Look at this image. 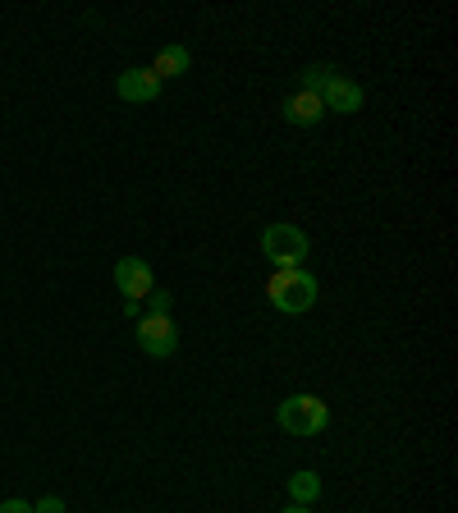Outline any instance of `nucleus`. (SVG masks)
Here are the masks:
<instances>
[{
  "instance_id": "obj_2",
  "label": "nucleus",
  "mask_w": 458,
  "mask_h": 513,
  "mask_svg": "<svg viewBox=\"0 0 458 513\" xmlns=\"http://www.w3.org/2000/svg\"><path fill=\"white\" fill-rule=\"evenodd\" d=\"M275 422H280L289 436L307 440V436H321L330 426V408L321 394H289V399L275 408Z\"/></svg>"
},
{
  "instance_id": "obj_9",
  "label": "nucleus",
  "mask_w": 458,
  "mask_h": 513,
  "mask_svg": "<svg viewBox=\"0 0 458 513\" xmlns=\"http://www.w3.org/2000/svg\"><path fill=\"white\" fill-rule=\"evenodd\" d=\"M147 69H152L161 83H165V78H184L188 69H193V55H188V46H161V51H156V60Z\"/></svg>"
},
{
  "instance_id": "obj_11",
  "label": "nucleus",
  "mask_w": 458,
  "mask_h": 513,
  "mask_svg": "<svg viewBox=\"0 0 458 513\" xmlns=\"http://www.w3.org/2000/svg\"><path fill=\"white\" fill-rule=\"evenodd\" d=\"M339 69L335 65H307L303 69V92H312V97H321V92H326V83L330 78H335Z\"/></svg>"
},
{
  "instance_id": "obj_15",
  "label": "nucleus",
  "mask_w": 458,
  "mask_h": 513,
  "mask_svg": "<svg viewBox=\"0 0 458 513\" xmlns=\"http://www.w3.org/2000/svg\"><path fill=\"white\" fill-rule=\"evenodd\" d=\"M284 513H312V509H307V504H289V509H284Z\"/></svg>"
},
{
  "instance_id": "obj_8",
  "label": "nucleus",
  "mask_w": 458,
  "mask_h": 513,
  "mask_svg": "<svg viewBox=\"0 0 458 513\" xmlns=\"http://www.w3.org/2000/svg\"><path fill=\"white\" fill-rule=\"evenodd\" d=\"M321 115H326V106L312 92H294L284 101V124H294V129H312V124H321Z\"/></svg>"
},
{
  "instance_id": "obj_1",
  "label": "nucleus",
  "mask_w": 458,
  "mask_h": 513,
  "mask_svg": "<svg viewBox=\"0 0 458 513\" xmlns=\"http://www.w3.org/2000/svg\"><path fill=\"white\" fill-rule=\"evenodd\" d=\"M266 298H271L275 312H284V317H303V312H312L321 298V284L312 271H303V266H294V271H275L271 284H266Z\"/></svg>"
},
{
  "instance_id": "obj_6",
  "label": "nucleus",
  "mask_w": 458,
  "mask_h": 513,
  "mask_svg": "<svg viewBox=\"0 0 458 513\" xmlns=\"http://www.w3.org/2000/svg\"><path fill=\"white\" fill-rule=\"evenodd\" d=\"M115 92H120V101H129V106H142V101L161 97V78H156L147 65H133L115 78Z\"/></svg>"
},
{
  "instance_id": "obj_7",
  "label": "nucleus",
  "mask_w": 458,
  "mask_h": 513,
  "mask_svg": "<svg viewBox=\"0 0 458 513\" xmlns=\"http://www.w3.org/2000/svg\"><path fill=\"white\" fill-rule=\"evenodd\" d=\"M362 101H367V97H362V88L353 83L349 74H335V78L326 83V92H321V106L335 110V115H358Z\"/></svg>"
},
{
  "instance_id": "obj_13",
  "label": "nucleus",
  "mask_w": 458,
  "mask_h": 513,
  "mask_svg": "<svg viewBox=\"0 0 458 513\" xmlns=\"http://www.w3.org/2000/svg\"><path fill=\"white\" fill-rule=\"evenodd\" d=\"M33 513H65V500H60V495H46V500L33 504Z\"/></svg>"
},
{
  "instance_id": "obj_3",
  "label": "nucleus",
  "mask_w": 458,
  "mask_h": 513,
  "mask_svg": "<svg viewBox=\"0 0 458 513\" xmlns=\"http://www.w3.org/2000/svg\"><path fill=\"white\" fill-rule=\"evenodd\" d=\"M262 257L275 271H294L307 257V234L298 225H289V220H275V225L262 230Z\"/></svg>"
},
{
  "instance_id": "obj_12",
  "label": "nucleus",
  "mask_w": 458,
  "mask_h": 513,
  "mask_svg": "<svg viewBox=\"0 0 458 513\" xmlns=\"http://www.w3.org/2000/svg\"><path fill=\"white\" fill-rule=\"evenodd\" d=\"M142 303H147V317H175V298L165 294V289H152Z\"/></svg>"
},
{
  "instance_id": "obj_14",
  "label": "nucleus",
  "mask_w": 458,
  "mask_h": 513,
  "mask_svg": "<svg viewBox=\"0 0 458 513\" xmlns=\"http://www.w3.org/2000/svg\"><path fill=\"white\" fill-rule=\"evenodd\" d=\"M0 513H33V504L28 500H5L0 504Z\"/></svg>"
},
{
  "instance_id": "obj_10",
  "label": "nucleus",
  "mask_w": 458,
  "mask_h": 513,
  "mask_svg": "<svg viewBox=\"0 0 458 513\" xmlns=\"http://www.w3.org/2000/svg\"><path fill=\"white\" fill-rule=\"evenodd\" d=\"M317 500H321V477L312 468H298L294 477H289V504H307V509H312Z\"/></svg>"
},
{
  "instance_id": "obj_4",
  "label": "nucleus",
  "mask_w": 458,
  "mask_h": 513,
  "mask_svg": "<svg viewBox=\"0 0 458 513\" xmlns=\"http://www.w3.org/2000/svg\"><path fill=\"white\" fill-rule=\"evenodd\" d=\"M138 349L147 358H170L179 349V326L175 317H138Z\"/></svg>"
},
{
  "instance_id": "obj_5",
  "label": "nucleus",
  "mask_w": 458,
  "mask_h": 513,
  "mask_svg": "<svg viewBox=\"0 0 458 513\" xmlns=\"http://www.w3.org/2000/svg\"><path fill=\"white\" fill-rule=\"evenodd\" d=\"M115 289L124 294V303H142V298L156 289L152 262H142V257H120V262H115Z\"/></svg>"
}]
</instances>
